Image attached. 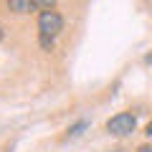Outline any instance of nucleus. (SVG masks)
I'll use <instances>...</instances> for the list:
<instances>
[{
  "instance_id": "nucleus-1",
  "label": "nucleus",
  "mask_w": 152,
  "mask_h": 152,
  "mask_svg": "<svg viewBox=\"0 0 152 152\" xmlns=\"http://www.w3.org/2000/svg\"><path fill=\"white\" fill-rule=\"evenodd\" d=\"M38 31H41V36L56 38L64 31V18H61L53 8H46V10H41V15H38Z\"/></svg>"
},
{
  "instance_id": "nucleus-2",
  "label": "nucleus",
  "mask_w": 152,
  "mask_h": 152,
  "mask_svg": "<svg viewBox=\"0 0 152 152\" xmlns=\"http://www.w3.org/2000/svg\"><path fill=\"white\" fill-rule=\"evenodd\" d=\"M134 127H137V117H134V114H129V112H122V114H117V117H112V119L107 122V132H109V134H114V137L132 134Z\"/></svg>"
},
{
  "instance_id": "nucleus-3",
  "label": "nucleus",
  "mask_w": 152,
  "mask_h": 152,
  "mask_svg": "<svg viewBox=\"0 0 152 152\" xmlns=\"http://www.w3.org/2000/svg\"><path fill=\"white\" fill-rule=\"evenodd\" d=\"M13 13H31V10H38V0H8Z\"/></svg>"
},
{
  "instance_id": "nucleus-4",
  "label": "nucleus",
  "mask_w": 152,
  "mask_h": 152,
  "mask_svg": "<svg viewBox=\"0 0 152 152\" xmlns=\"http://www.w3.org/2000/svg\"><path fill=\"white\" fill-rule=\"evenodd\" d=\"M86 119H79V122H76V124L74 127H69V132H66V137H69V140H71V137H79V134H81V132L84 129H86Z\"/></svg>"
},
{
  "instance_id": "nucleus-5",
  "label": "nucleus",
  "mask_w": 152,
  "mask_h": 152,
  "mask_svg": "<svg viewBox=\"0 0 152 152\" xmlns=\"http://www.w3.org/2000/svg\"><path fill=\"white\" fill-rule=\"evenodd\" d=\"M41 46H43L46 51H51V48H53V38H51V36H41Z\"/></svg>"
},
{
  "instance_id": "nucleus-6",
  "label": "nucleus",
  "mask_w": 152,
  "mask_h": 152,
  "mask_svg": "<svg viewBox=\"0 0 152 152\" xmlns=\"http://www.w3.org/2000/svg\"><path fill=\"white\" fill-rule=\"evenodd\" d=\"M53 3H56V0H38V8L46 10V8H53Z\"/></svg>"
},
{
  "instance_id": "nucleus-7",
  "label": "nucleus",
  "mask_w": 152,
  "mask_h": 152,
  "mask_svg": "<svg viewBox=\"0 0 152 152\" xmlns=\"http://www.w3.org/2000/svg\"><path fill=\"white\" fill-rule=\"evenodd\" d=\"M137 152H152V145H142V147H140Z\"/></svg>"
},
{
  "instance_id": "nucleus-8",
  "label": "nucleus",
  "mask_w": 152,
  "mask_h": 152,
  "mask_svg": "<svg viewBox=\"0 0 152 152\" xmlns=\"http://www.w3.org/2000/svg\"><path fill=\"white\" fill-rule=\"evenodd\" d=\"M147 134H150V137H152V124H147Z\"/></svg>"
},
{
  "instance_id": "nucleus-9",
  "label": "nucleus",
  "mask_w": 152,
  "mask_h": 152,
  "mask_svg": "<svg viewBox=\"0 0 152 152\" xmlns=\"http://www.w3.org/2000/svg\"><path fill=\"white\" fill-rule=\"evenodd\" d=\"M145 61H147V64H152V53H147V58H145Z\"/></svg>"
},
{
  "instance_id": "nucleus-10",
  "label": "nucleus",
  "mask_w": 152,
  "mask_h": 152,
  "mask_svg": "<svg viewBox=\"0 0 152 152\" xmlns=\"http://www.w3.org/2000/svg\"><path fill=\"white\" fill-rule=\"evenodd\" d=\"M3 36H5V31H3V26H0V41H3Z\"/></svg>"
},
{
  "instance_id": "nucleus-11",
  "label": "nucleus",
  "mask_w": 152,
  "mask_h": 152,
  "mask_svg": "<svg viewBox=\"0 0 152 152\" xmlns=\"http://www.w3.org/2000/svg\"><path fill=\"white\" fill-rule=\"evenodd\" d=\"M112 152H124V150H112Z\"/></svg>"
}]
</instances>
